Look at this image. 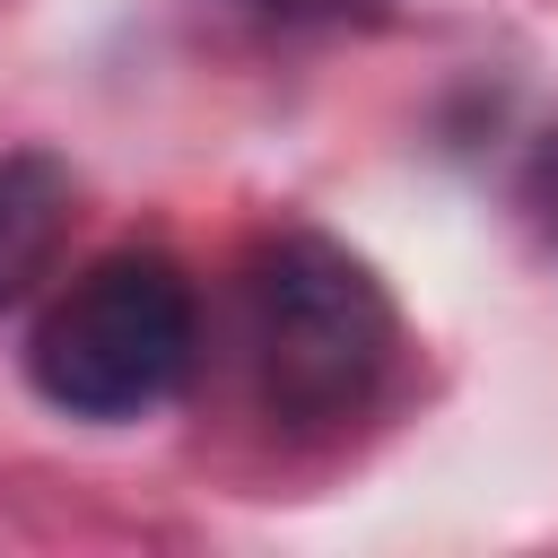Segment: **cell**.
<instances>
[{
    "label": "cell",
    "instance_id": "obj_3",
    "mask_svg": "<svg viewBox=\"0 0 558 558\" xmlns=\"http://www.w3.org/2000/svg\"><path fill=\"white\" fill-rule=\"evenodd\" d=\"M70 183L52 157H0V305H17L61 253Z\"/></svg>",
    "mask_w": 558,
    "mask_h": 558
},
{
    "label": "cell",
    "instance_id": "obj_4",
    "mask_svg": "<svg viewBox=\"0 0 558 558\" xmlns=\"http://www.w3.org/2000/svg\"><path fill=\"white\" fill-rule=\"evenodd\" d=\"M523 209H532V227L558 244V122L532 140V166H523Z\"/></svg>",
    "mask_w": 558,
    "mask_h": 558
},
{
    "label": "cell",
    "instance_id": "obj_2",
    "mask_svg": "<svg viewBox=\"0 0 558 558\" xmlns=\"http://www.w3.org/2000/svg\"><path fill=\"white\" fill-rule=\"evenodd\" d=\"M201 357V296L166 253H96L26 331V375L52 410L122 427L183 392Z\"/></svg>",
    "mask_w": 558,
    "mask_h": 558
},
{
    "label": "cell",
    "instance_id": "obj_1",
    "mask_svg": "<svg viewBox=\"0 0 558 558\" xmlns=\"http://www.w3.org/2000/svg\"><path fill=\"white\" fill-rule=\"evenodd\" d=\"M392 296L331 235H270L244 262V366L253 401L288 436H331L375 410L392 375Z\"/></svg>",
    "mask_w": 558,
    "mask_h": 558
}]
</instances>
